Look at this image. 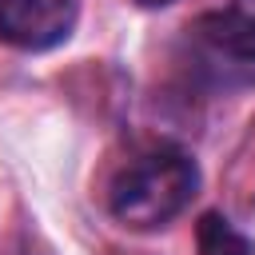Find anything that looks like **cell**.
<instances>
[{"label": "cell", "mask_w": 255, "mask_h": 255, "mask_svg": "<svg viewBox=\"0 0 255 255\" xmlns=\"http://www.w3.org/2000/svg\"><path fill=\"white\" fill-rule=\"evenodd\" d=\"M195 255H255V239L223 211H203L195 219Z\"/></svg>", "instance_id": "obj_4"}, {"label": "cell", "mask_w": 255, "mask_h": 255, "mask_svg": "<svg viewBox=\"0 0 255 255\" xmlns=\"http://www.w3.org/2000/svg\"><path fill=\"white\" fill-rule=\"evenodd\" d=\"M203 187V171L187 147L159 143L128 159L108 183V211L128 231H163Z\"/></svg>", "instance_id": "obj_2"}, {"label": "cell", "mask_w": 255, "mask_h": 255, "mask_svg": "<svg viewBox=\"0 0 255 255\" xmlns=\"http://www.w3.org/2000/svg\"><path fill=\"white\" fill-rule=\"evenodd\" d=\"M175 64L183 80L203 96L251 92L255 88V0H227L187 20Z\"/></svg>", "instance_id": "obj_1"}, {"label": "cell", "mask_w": 255, "mask_h": 255, "mask_svg": "<svg viewBox=\"0 0 255 255\" xmlns=\"http://www.w3.org/2000/svg\"><path fill=\"white\" fill-rule=\"evenodd\" d=\"M80 0H0V40L20 52H52L72 40Z\"/></svg>", "instance_id": "obj_3"}, {"label": "cell", "mask_w": 255, "mask_h": 255, "mask_svg": "<svg viewBox=\"0 0 255 255\" xmlns=\"http://www.w3.org/2000/svg\"><path fill=\"white\" fill-rule=\"evenodd\" d=\"M135 8H167V4H175V0H131Z\"/></svg>", "instance_id": "obj_5"}]
</instances>
